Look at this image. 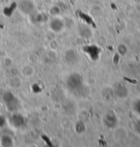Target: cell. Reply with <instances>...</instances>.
<instances>
[{"label": "cell", "instance_id": "obj_1", "mask_svg": "<svg viewBox=\"0 0 140 147\" xmlns=\"http://www.w3.org/2000/svg\"><path fill=\"white\" fill-rule=\"evenodd\" d=\"M67 89L74 95H83L84 80L83 76L78 73H72L67 77L66 80Z\"/></svg>", "mask_w": 140, "mask_h": 147}, {"label": "cell", "instance_id": "obj_2", "mask_svg": "<svg viewBox=\"0 0 140 147\" xmlns=\"http://www.w3.org/2000/svg\"><path fill=\"white\" fill-rule=\"evenodd\" d=\"M3 99L4 102L6 103L7 109L10 111H15L18 109L19 102L13 93L10 92H6L3 94Z\"/></svg>", "mask_w": 140, "mask_h": 147}, {"label": "cell", "instance_id": "obj_3", "mask_svg": "<svg viewBox=\"0 0 140 147\" xmlns=\"http://www.w3.org/2000/svg\"><path fill=\"white\" fill-rule=\"evenodd\" d=\"M19 10L26 15H32L35 10V6L32 0H21L18 3Z\"/></svg>", "mask_w": 140, "mask_h": 147}, {"label": "cell", "instance_id": "obj_4", "mask_svg": "<svg viewBox=\"0 0 140 147\" xmlns=\"http://www.w3.org/2000/svg\"><path fill=\"white\" fill-rule=\"evenodd\" d=\"M64 60L67 64L69 65H73L78 63L79 61V55L75 50H69L65 53Z\"/></svg>", "mask_w": 140, "mask_h": 147}, {"label": "cell", "instance_id": "obj_5", "mask_svg": "<svg viewBox=\"0 0 140 147\" xmlns=\"http://www.w3.org/2000/svg\"><path fill=\"white\" fill-rule=\"evenodd\" d=\"M103 121H104V125L108 128L113 129L116 126L118 120H117V117L115 113H113V112H108L105 115Z\"/></svg>", "mask_w": 140, "mask_h": 147}, {"label": "cell", "instance_id": "obj_6", "mask_svg": "<svg viewBox=\"0 0 140 147\" xmlns=\"http://www.w3.org/2000/svg\"><path fill=\"white\" fill-rule=\"evenodd\" d=\"M65 27V24L62 19L59 18L52 19L50 22V28L55 32H60Z\"/></svg>", "mask_w": 140, "mask_h": 147}, {"label": "cell", "instance_id": "obj_7", "mask_svg": "<svg viewBox=\"0 0 140 147\" xmlns=\"http://www.w3.org/2000/svg\"><path fill=\"white\" fill-rule=\"evenodd\" d=\"M12 125L17 128H20L25 125V119L22 115L15 114L12 117L11 119Z\"/></svg>", "mask_w": 140, "mask_h": 147}, {"label": "cell", "instance_id": "obj_8", "mask_svg": "<svg viewBox=\"0 0 140 147\" xmlns=\"http://www.w3.org/2000/svg\"><path fill=\"white\" fill-rule=\"evenodd\" d=\"M78 32H79L80 36L84 38H89L93 35L92 30L90 28L85 25L80 26L78 28Z\"/></svg>", "mask_w": 140, "mask_h": 147}, {"label": "cell", "instance_id": "obj_9", "mask_svg": "<svg viewBox=\"0 0 140 147\" xmlns=\"http://www.w3.org/2000/svg\"><path fill=\"white\" fill-rule=\"evenodd\" d=\"M113 92H114L115 95L119 98H124L127 95V90L120 83L118 85H115L113 88Z\"/></svg>", "mask_w": 140, "mask_h": 147}, {"label": "cell", "instance_id": "obj_10", "mask_svg": "<svg viewBox=\"0 0 140 147\" xmlns=\"http://www.w3.org/2000/svg\"><path fill=\"white\" fill-rule=\"evenodd\" d=\"M85 51L87 52V53L90 55V57H92V59H96L98 57V53H99L98 48L97 47L94 46V45H93L92 48V46L85 47Z\"/></svg>", "mask_w": 140, "mask_h": 147}, {"label": "cell", "instance_id": "obj_11", "mask_svg": "<svg viewBox=\"0 0 140 147\" xmlns=\"http://www.w3.org/2000/svg\"><path fill=\"white\" fill-rule=\"evenodd\" d=\"M1 145L2 146H12L13 145V140L10 136H4L1 138Z\"/></svg>", "mask_w": 140, "mask_h": 147}, {"label": "cell", "instance_id": "obj_12", "mask_svg": "<svg viewBox=\"0 0 140 147\" xmlns=\"http://www.w3.org/2000/svg\"><path fill=\"white\" fill-rule=\"evenodd\" d=\"M6 125V119L2 115H0V128L3 127Z\"/></svg>", "mask_w": 140, "mask_h": 147}, {"label": "cell", "instance_id": "obj_13", "mask_svg": "<svg viewBox=\"0 0 140 147\" xmlns=\"http://www.w3.org/2000/svg\"><path fill=\"white\" fill-rule=\"evenodd\" d=\"M59 12H60V10L57 7H54L51 9V13L52 15H57L59 13Z\"/></svg>", "mask_w": 140, "mask_h": 147}]
</instances>
